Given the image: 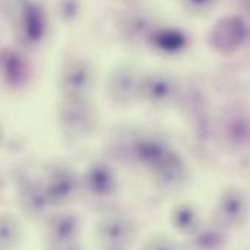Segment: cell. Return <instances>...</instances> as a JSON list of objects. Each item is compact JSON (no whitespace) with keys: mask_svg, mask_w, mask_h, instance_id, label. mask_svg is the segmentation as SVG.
Returning <instances> with one entry per match:
<instances>
[{"mask_svg":"<svg viewBox=\"0 0 250 250\" xmlns=\"http://www.w3.org/2000/svg\"><path fill=\"white\" fill-rule=\"evenodd\" d=\"M122 160L148 170L155 168L171 151L170 145L158 135L149 132H132L116 142Z\"/></svg>","mask_w":250,"mask_h":250,"instance_id":"obj_1","label":"cell"},{"mask_svg":"<svg viewBox=\"0 0 250 250\" xmlns=\"http://www.w3.org/2000/svg\"><path fill=\"white\" fill-rule=\"evenodd\" d=\"M59 125L63 135L70 141L88 138L97 125L94 107L88 98H66L59 107Z\"/></svg>","mask_w":250,"mask_h":250,"instance_id":"obj_2","label":"cell"},{"mask_svg":"<svg viewBox=\"0 0 250 250\" xmlns=\"http://www.w3.org/2000/svg\"><path fill=\"white\" fill-rule=\"evenodd\" d=\"M15 28L23 45H40L48 32V18L42 4L37 0H19L15 10Z\"/></svg>","mask_w":250,"mask_h":250,"instance_id":"obj_3","label":"cell"},{"mask_svg":"<svg viewBox=\"0 0 250 250\" xmlns=\"http://www.w3.org/2000/svg\"><path fill=\"white\" fill-rule=\"evenodd\" d=\"M95 75L92 64L82 56L67 57L60 69L59 83L66 98H88L94 88Z\"/></svg>","mask_w":250,"mask_h":250,"instance_id":"obj_4","label":"cell"},{"mask_svg":"<svg viewBox=\"0 0 250 250\" xmlns=\"http://www.w3.org/2000/svg\"><path fill=\"white\" fill-rule=\"evenodd\" d=\"M119 182L114 170L104 161L92 163L81 179V190L89 202L101 207L108 205L117 195Z\"/></svg>","mask_w":250,"mask_h":250,"instance_id":"obj_5","label":"cell"},{"mask_svg":"<svg viewBox=\"0 0 250 250\" xmlns=\"http://www.w3.org/2000/svg\"><path fill=\"white\" fill-rule=\"evenodd\" d=\"M41 182L51 207L67 205L73 202L81 192V179L64 164L48 167Z\"/></svg>","mask_w":250,"mask_h":250,"instance_id":"obj_6","label":"cell"},{"mask_svg":"<svg viewBox=\"0 0 250 250\" xmlns=\"http://www.w3.org/2000/svg\"><path fill=\"white\" fill-rule=\"evenodd\" d=\"M138 97L157 107L168 105L179 97V82L166 72L146 73L141 76Z\"/></svg>","mask_w":250,"mask_h":250,"instance_id":"obj_7","label":"cell"},{"mask_svg":"<svg viewBox=\"0 0 250 250\" xmlns=\"http://www.w3.org/2000/svg\"><path fill=\"white\" fill-rule=\"evenodd\" d=\"M248 23L242 16L229 15L220 19L209 34V44L220 53H233L248 40Z\"/></svg>","mask_w":250,"mask_h":250,"instance_id":"obj_8","label":"cell"},{"mask_svg":"<svg viewBox=\"0 0 250 250\" xmlns=\"http://www.w3.org/2000/svg\"><path fill=\"white\" fill-rule=\"evenodd\" d=\"M81 223L75 214L60 212L48 218L45 240L53 249H75L79 245Z\"/></svg>","mask_w":250,"mask_h":250,"instance_id":"obj_9","label":"cell"},{"mask_svg":"<svg viewBox=\"0 0 250 250\" xmlns=\"http://www.w3.org/2000/svg\"><path fill=\"white\" fill-rule=\"evenodd\" d=\"M18 201L21 209L32 220L44 218L51 208L40 177L25 174L18 182Z\"/></svg>","mask_w":250,"mask_h":250,"instance_id":"obj_10","label":"cell"},{"mask_svg":"<svg viewBox=\"0 0 250 250\" xmlns=\"http://www.w3.org/2000/svg\"><path fill=\"white\" fill-rule=\"evenodd\" d=\"M97 237L103 248L125 249L135 239V227L127 217L110 214L98 223Z\"/></svg>","mask_w":250,"mask_h":250,"instance_id":"obj_11","label":"cell"},{"mask_svg":"<svg viewBox=\"0 0 250 250\" xmlns=\"http://www.w3.org/2000/svg\"><path fill=\"white\" fill-rule=\"evenodd\" d=\"M151 173L155 185L164 192L180 190L189 179V170L185 160L173 149L155 168L151 170Z\"/></svg>","mask_w":250,"mask_h":250,"instance_id":"obj_12","label":"cell"},{"mask_svg":"<svg viewBox=\"0 0 250 250\" xmlns=\"http://www.w3.org/2000/svg\"><path fill=\"white\" fill-rule=\"evenodd\" d=\"M249 212V204L245 192L237 188L223 192L217 205V223L223 227L242 226Z\"/></svg>","mask_w":250,"mask_h":250,"instance_id":"obj_13","label":"cell"},{"mask_svg":"<svg viewBox=\"0 0 250 250\" xmlns=\"http://www.w3.org/2000/svg\"><path fill=\"white\" fill-rule=\"evenodd\" d=\"M139 81L141 76L138 75L133 66L129 64L117 66L108 78L107 91L110 98L122 105L132 103L138 97Z\"/></svg>","mask_w":250,"mask_h":250,"instance_id":"obj_14","label":"cell"},{"mask_svg":"<svg viewBox=\"0 0 250 250\" xmlns=\"http://www.w3.org/2000/svg\"><path fill=\"white\" fill-rule=\"evenodd\" d=\"M119 29H120V35L126 41L132 44H141L149 40L152 31L155 29V25L152 18L145 12L130 10L120 18Z\"/></svg>","mask_w":250,"mask_h":250,"instance_id":"obj_15","label":"cell"},{"mask_svg":"<svg viewBox=\"0 0 250 250\" xmlns=\"http://www.w3.org/2000/svg\"><path fill=\"white\" fill-rule=\"evenodd\" d=\"M0 73L7 86L22 88L29 81L31 67L19 53L6 50L0 54Z\"/></svg>","mask_w":250,"mask_h":250,"instance_id":"obj_16","label":"cell"},{"mask_svg":"<svg viewBox=\"0 0 250 250\" xmlns=\"http://www.w3.org/2000/svg\"><path fill=\"white\" fill-rule=\"evenodd\" d=\"M223 135L233 148L246 146L249 141V116L245 108H230L223 119Z\"/></svg>","mask_w":250,"mask_h":250,"instance_id":"obj_17","label":"cell"},{"mask_svg":"<svg viewBox=\"0 0 250 250\" xmlns=\"http://www.w3.org/2000/svg\"><path fill=\"white\" fill-rule=\"evenodd\" d=\"M148 42L157 48L161 53L166 54H176L183 51L188 47V35L177 28H170V26H163L157 28L152 31Z\"/></svg>","mask_w":250,"mask_h":250,"instance_id":"obj_18","label":"cell"},{"mask_svg":"<svg viewBox=\"0 0 250 250\" xmlns=\"http://www.w3.org/2000/svg\"><path fill=\"white\" fill-rule=\"evenodd\" d=\"M192 237V248L195 249H221L227 245V234L226 227L221 224H207L199 227L190 234Z\"/></svg>","mask_w":250,"mask_h":250,"instance_id":"obj_19","label":"cell"},{"mask_svg":"<svg viewBox=\"0 0 250 250\" xmlns=\"http://www.w3.org/2000/svg\"><path fill=\"white\" fill-rule=\"evenodd\" d=\"M171 221H173L174 229L183 234H192L201 224L199 214H198L196 208L193 205H189V204L179 205L173 211Z\"/></svg>","mask_w":250,"mask_h":250,"instance_id":"obj_20","label":"cell"},{"mask_svg":"<svg viewBox=\"0 0 250 250\" xmlns=\"http://www.w3.org/2000/svg\"><path fill=\"white\" fill-rule=\"evenodd\" d=\"M21 227L10 214H0V249H10L19 243Z\"/></svg>","mask_w":250,"mask_h":250,"instance_id":"obj_21","label":"cell"},{"mask_svg":"<svg viewBox=\"0 0 250 250\" xmlns=\"http://www.w3.org/2000/svg\"><path fill=\"white\" fill-rule=\"evenodd\" d=\"M183 7L195 15H204L212 10L218 0H180Z\"/></svg>","mask_w":250,"mask_h":250,"instance_id":"obj_22","label":"cell"},{"mask_svg":"<svg viewBox=\"0 0 250 250\" xmlns=\"http://www.w3.org/2000/svg\"><path fill=\"white\" fill-rule=\"evenodd\" d=\"M60 16L64 21H72L79 13V1L78 0H60Z\"/></svg>","mask_w":250,"mask_h":250,"instance_id":"obj_23","label":"cell"},{"mask_svg":"<svg viewBox=\"0 0 250 250\" xmlns=\"http://www.w3.org/2000/svg\"><path fill=\"white\" fill-rule=\"evenodd\" d=\"M0 192H1V180H0Z\"/></svg>","mask_w":250,"mask_h":250,"instance_id":"obj_24","label":"cell"}]
</instances>
